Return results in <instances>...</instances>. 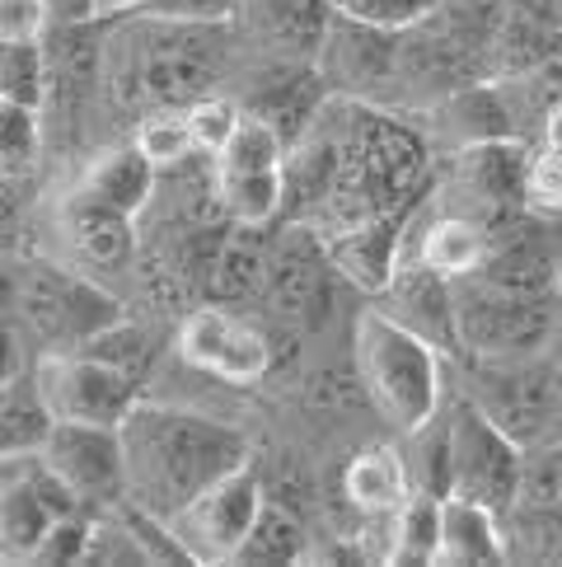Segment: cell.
<instances>
[{"mask_svg":"<svg viewBox=\"0 0 562 567\" xmlns=\"http://www.w3.org/2000/svg\"><path fill=\"white\" fill-rule=\"evenodd\" d=\"M123 445L127 502L159 520H174L202 488L253 460L249 441L226 422L150 399H136V409L123 417Z\"/></svg>","mask_w":562,"mask_h":567,"instance_id":"cell-1","label":"cell"},{"mask_svg":"<svg viewBox=\"0 0 562 567\" xmlns=\"http://www.w3.org/2000/svg\"><path fill=\"white\" fill-rule=\"evenodd\" d=\"M361 390L375 403V413L398 427L404 436L422 432L440 413L446 394V371H440V348L431 338L413 333L385 310H371L356 319L352 338Z\"/></svg>","mask_w":562,"mask_h":567,"instance_id":"cell-2","label":"cell"},{"mask_svg":"<svg viewBox=\"0 0 562 567\" xmlns=\"http://www.w3.org/2000/svg\"><path fill=\"white\" fill-rule=\"evenodd\" d=\"M469 399L525 451L562 441V361L553 352L478 361Z\"/></svg>","mask_w":562,"mask_h":567,"instance_id":"cell-3","label":"cell"},{"mask_svg":"<svg viewBox=\"0 0 562 567\" xmlns=\"http://www.w3.org/2000/svg\"><path fill=\"white\" fill-rule=\"evenodd\" d=\"M455 323L465 357L507 361V357L549 352L558 310L549 306V296H520L488 287L483 277H455Z\"/></svg>","mask_w":562,"mask_h":567,"instance_id":"cell-4","label":"cell"},{"mask_svg":"<svg viewBox=\"0 0 562 567\" xmlns=\"http://www.w3.org/2000/svg\"><path fill=\"white\" fill-rule=\"evenodd\" d=\"M216 193L226 202V216L244 230L268 226L277 216L287 197V146L281 127L263 113H244L235 141L216 155Z\"/></svg>","mask_w":562,"mask_h":567,"instance_id":"cell-5","label":"cell"},{"mask_svg":"<svg viewBox=\"0 0 562 567\" xmlns=\"http://www.w3.org/2000/svg\"><path fill=\"white\" fill-rule=\"evenodd\" d=\"M525 445H516L473 399H459L450 417V493L478 497L511 516L525 483Z\"/></svg>","mask_w":562,"mask_h":567,"instance_id":"cell-6","label":"cell"},{"mask_svg":"<svg viewBox=\"0 0 562 567\" xmlns=\"http://www.w3.org/2000/svg\"><path fill=\"white\" fill-rule=\"evenodd\" d=\"M263 483L249 470H235L226 478H216L211 488L197 493L184 512L169 520V530L178 539V549L188 554V563L220 567V563H239V549L249 544L258 516H263Z\"/></svg>","mask_w":562,"mask_h":567,"instance_id":"cell-7","label":"cell"},{"mask_svg":"<svg viewBox=\"0 0 562 567\" xmlns=\"http://www.w3.org/2000/svg\"><path fill=\"white\" fill-rule=\"evenodd\" d=\"M207 29H184V24H159V19L140 14V33L132 43V80L136 94L155 109H188L207 99L216 85V62L211 48L202 43Z\"/></svg>","mask_w":562,"mask_h":567,"instance_id":"cell-8","label":"cell"},{"mask_svg":"<svg viewBox=\"0 0 562 567\" xmlns=\"http://www.w3.org/2000/svg\"><path fill=\"white\" fill-rule=\"evenodd\" d=\"M29 371L38 380V390H43L48 409L56 413V422H108V427H123V417L140 399L132 375H123L117 367L80 348L43 352Z\"/></svg>","mask_w":562,"mask_h":567,"instance_id":"cell-9","label":"cell"},{"mask_svg":"<svg viewBox=\"0 0 562 567\" xmlns=\"http://www.w3.org/2000/svg\"><path fill=\"white\" fill-rule=\"evenodd\" d=\"M19 300H24V315L33 329L48 342H56L52 352L85 348L94 333H104L108 323L123 319V306L104 287H94V281L75 277L66 268H52V262H38L29 272Z\"/></svg>","mask_w":562,"mask_h":567,"instance_id":"cell-10","label":"cell"},{"mask_svg":"<svg viewBox=\"0 0 562 567\" xmlns=\"http://www.w3.org/2000/svg\"><path fill=\"white\" fill-rule=\"evenodd\" d=\"M178 357L226 384H253L272 371V338L230 306H202L178 323Z\"/></svg>","mask_w":562,"mask_h":567,"instance_id":"cell-11","label":"cell"},{"mask_svg":"<svg viewBox=\"0 0 562 567\" xmlns=\"http://www.w3.org/2000/svg\"><path fill=\"white\" fill-rule=\"evenodd\" d=\"M43 455L80 493V502H123L127 497L123 427H108V422H56Z\"/></svg>","mask_w":562,"mask_h":567,"instance_id":"cell-12","label":"cell"},{"mask_svg":"<svg viewBox=\"0 0 562 567\" xmlns=\"http://www.w3.org/2000/svg\"><path fill=\"white\" fill-rule=\"evenodd\" d=\"M333 254L310 230H281L268 249V306L291 323H314L333 296Z\"/></svg>","mask_w":562,"mask_h":567,"instance_id":"cell-13","label":"cell"},{"mask_svg":"<svg viewBox=\"0 0 562 567\" xmlns=\"http://www.w3.org/2000/svg\"><path fill=\"white\" fill-rule=\"evenodd\" d=\"M56 230L90 268H123L136 249V216L117 212L113 202L94 197L85 184L62 197L56 207Z\"/></svg>","mask_w":562,"mask_h":567,"instance_id":"cell-14","label":"cell"},{"mask_svg":"<svg viewBox=\"0 0 562 567\" xmlns=\"http://www.w3.org/2000/svg\"><path fill=\"white\" fill-rule=\"evenodd\" d=\"M398 38L404 33H385V29L356 24L347 14H333L324 52H319V71H324L329 85H337V90L371 94L375 85H385L398 71V52H394Z\"/></svg>","mask_w":562,"mask_h":567,"instance_id":"cell-15","label":"cell"},{"mask_svg":"<svg viewBox=\"0 0 562 567\" xmlns=\"http://www.w3.org/2000/svg\"><path fill=\"white\" fill-rule=\"evenodd\" d=\"M389 306L385 315H394L398 323H408L413 333L431 338L440 352L455 348L459 352V323H455V277L427 268L422 258H413V268L398 258V268L389 277Z\"/></svg>","mask_w":562,"mask_h":567,"instance_id":"cell-16","label":"cell"},{"mask_svg":"<svg viewBox=\"0 0 562 567\" xmlns=\"http://www.w3.org/2000/svg\"><path fill=\"white\" fill-rule=\"evenodd\" d=\"M507 516L492 512L488 502L465 497V493H446L440 497V549L436 567H497L511 558V535Z\"/></svg>","mask_w":562,"mask_h":567,"instance_id":"cell-17","label":"cell"},{"mask_svg":"<svg viewBox=\"0 0 562 567\" xmlns=\"http://www.w3.org/2000/svg\"><path fill=\"white\" fill-rule=\"evenodd\" d=\"M333 0H239V19L263 48L291 56V62H319L333 24Z\"/></svg>","mask_w":562,"mask_h":567,"instance_id":"cell-18","label":"cell"},{"mask_svg":"<svg viewBox=\"0 0 562 567\" xmlns=\"http://www.w3.org/2000/svg\"><path fill=\"white\" fill-rule=\"evenodd\" d=\"M440 127L465 151L492 146V141H520V117L511 109V94H501L497 85L455 90L450 104L440 109Z\"/></svg>","mask_w":562,"mask_h":567,"instance_id":"cell-19","label":"cell"},{"mask_svg":"<svg viewBox=\"0 0 562 567\" xmlns=\"http://www.w3.org/2000/svg\"><path fill=\"white\" fill-rule=\"evenodd\" d=\"M343 493H347V502L356 506V512H366V516L398 512V506L417 493L408 455H398L394 445H366V451L347 464Z\"/></svg>","mask_w":562,"mask_h":567,"instance_id":"cell-20","label":"cell"},{"mask_svg":"<svg viewBox=\"0 0 562 567\" xmlns=\"http://www.w3.org/2000/svg\"><path fill=\"white\" fill-rule=\"evenodd\" d=\"M155 165L146 155L136 151V141H127V146H108V151H98L90 159V169H85V184L94 197H104L113 202L117 212H127V216H140L150 207V197H155Z\"/></svg>","mask_w":562,"mask_h":567,"instance_id":"cell-21","label":"cell"},{"mask_svg":"<svg viewBox=\"0 0 562 567\" xmlns=\"http://www.w3.org/2000/svg\"><path fill=\"white\" fill-rule=\"evenodd\" d=\"M488 254H492L488 226H483V220H473V216H459V212L436 216L431 226L422 230V239H417V258L427 262V268L446 272V277L478 272L488 262Z\"/></svg>","mask_w":562,"mask_h":567,"instance_id":"cell-22","label":"cell"},{"mask_svg":"<svg viewBox=\"0 0 562 567\" xmlns=\"http://www.w3.org/2000/svg\"><path fill=\"white\" fill-rule=\"evenodd\" d=\"M56 427V413L48 409L43 390H38L33 371H10L6 380V399H0V455H24V451H43L48 436Z\"/></svg>","mask_w":562,"mask_h":567,"instance_id":"cell-23","label":"cell"},{"mask_svg":"<svg viewBox=\"0 0 562 567\" xmlns=\"http://www.w3.org/2000/svg\"><path fill=\"white\" fill-rule=\"evenodd\" d=\"M211 291H216V300H226V306L263 300L268 296V249L244 235L226 239L216 254V268H211Z\"/></svg>","mask_w":562,"mask_h":567,"instance_id":"cell-24","label":"cell"},{"mask_svg":"<svg viewBox=\"0 0 562 567\" xmlns=\"http://www.w3.org/2000/svg\"><path fill=\"white\" fill-rule=\"evenodd\" d=\"M440 549V497L436 493H413L394 512V567H431Z\"/></svg>","mask_w":562,"mask_h":567,"instance_id":"cell-25","label":"cell"},{"mask_svg":"<svg viewBox=\"0 0 562 567\" xmlns=\"http://www.w3.org/2000/svg\"><path fill=\"white\" fill-rule=\"evenodd\" d=\"M0 104L43 113L48 104V48L43 43H0Z\"/></svg>","mask_w":562,"mask_h":567,"instance_id":"cell-26","label":"cell"},{"mask_svg":"<svg viewBox=\"0 0 562 567\" xmlns=\"http://www.w3.org/2000/svg\"><path fill=\"white\" fill-rule=\"evenodd\" d=\"M132 141H136V151L146 155L159 174H165V169H178V165H184V159L197 151V141H192V127H188V113H184V109H155V113H146V117L136 123Z\"/></svg>","mask_w":562,"mask_h":567,"instance_id":"cell-27","label":"cell"},{"mask_svg":"<svg viewBox=\"0 0 562 567\" xmlns=\"http://www.w3.org/2000/svg\"><path fill=\"white\" fill-rule=\"evenodd\" d=\"M38 155H43V113L0 104V169H6L10 184L38 169Z\"/></svg>","mask_w":562,"mask_h":567,"instance_id":"cell-28","label":"cell"},{"mask_svg":"<svg viewBox=\"0 0 562 567\" xmlns=\"http://www.w3.org/2000/svg\"><path fill=\"white\" fill-rule=\"evenodd\" d=\"M305 558V530H300V520L287 512V506L268 502L263 516H258L249 544L239 549V563H300Z\"/></svg>","mask_w":562,"mask_h":567,"instance_id":"cell-29","label":"cell"},{"mask_svg":"<svg viewBox=\"0 0 562 567\" xmlns=\"http://www.w3.org/2000/svg\"><path fill=\"white\" fill-rule=\"evenodd\" d=\"M333 10L385 33H413L440 10V0H333Z\"/></svg>","mask_w":562,"mask_h":567,"instance_id":"cell-30","label":"cell"},{"mask_svg":"<svg viewBox=\"0 0 562 567\" xmlns=\"http://www.w3.org/2000/svg\"><path fill=\"white\" fill-rule=\"evenodd\" d=\"M150 348H155V342L146 338V329H136L132 319H117V323H108L104 333H94L80 352H90L98 361H108V367H117L123 375L140 380V371L150 367Z\"/></svg>","mask_w":562,"mask_h":567,"instance_id":"cell-31","label":"cell"},{"mask_svg":"<svg viewBox=\"0 0 562 567\" xmlns=\"http://www.w3.org/2000/svg\"><path fill=\"white\" fill-rule=\"evenodd\" d=\"M188 113V127H192V141H197V151L202 155H220L235 141L239 123H244V109L235 104V99L226 94H207V99H197V104L184 109Z\"/></svg>","mask_w":562,"mask_h":567,"instance_id":"cell-32","label":"cell"},{"mask_svg":"<svg viewBox=\"0 0 562 567\" xmlns=\"http://www.w3.org/2000/svg\"><path fill=\"white\" fill-rule=\"evenodd\" d=\"M146 19H159V24H184V29H216L230 24L239 14V0H150Z\"/></svg>","mask_w":562,"mask_h":567,"instance_id":"cell-33","label":"cell"},{"mask_svg":"<svg viewBox=\"0 0 562 567\" xmlns=\"http://www.w3.org/2000/svg\"><path fill=\"white\" fill-rule=\"evenodd\" d=\"M525 202L534 212H549V216H562V155L539 146L530 159H525Z\"/></svg>","mask_w":562,"mask_h":567,"instance_id":"cell-34","label":"cell"},{"mask_svg":"<svg viewBox=\"0 0 562 567\" xmlns=\"http://www.w3.org/2000/svg\"><path fill=\"white\" fill-rule=\"evenodd\" d=\"M52 10V0H0V43H43Z\"/></svg>","mask_w":562,"mask_h":567,"instance_id":"cell-35","label":"cell"},{"mask_svg":"<svg viewBox=\"0 0 562 567\" xmlns=\"http://www.w3.org/2000/svg\"><path fill=\"white\" fill-rule=\"evenodd\" d=\"M90 525H94V520H85V516H62V520H56V530L48 535L43 554H38L33 567H75V563H85Z\"/></svg>","mask_w":562,"mask_h":567,"instance_id":"cell-36","label":"cell"},{"mask_svg":"<svg viewBox=\"0 0 562 567\" xmlns=\"http://www.w3.org/2000/svg\"><path fill=\"white\" fill-rule=\"evenodd\" d=\"M150 0H85V19H123V14H140Z\"/></svg>","mask_w":562,"mask_h":567,"instance_id":"cell-37","label":"cell"},{"mask_svg":"<svg viewBox=\"0 0 562 567\" xmlns=\"http://www.w3.org/2000/svg\"><path fill=\"white\" fill-rule=\"evenodd\" d=\"M539 85H549L553 99H562V38L544 52V62H539Z\"/></svg>","mask_w":562,"mask_h":567,"instance_id":"cell-38","label":"cell"},{"mask_svg":"<svg viewBox=\"0 0 562 567\" xmlns=\"http://www.w3.org/2000/svg\"><path fill=\"white\" fill-rule=\"evenodd\" d=\"M539 141H544L549 151H558V155H562V99H549L544 123H539Z\"/></svg>","mask_w":562,"mask_h":567,"instance_id":"cell-39","label":"cell"},{"mask_svg":"<svg viewBox=\"0 0 562 567\" xmlns=\"http://www.w3.org/2000/svg\"><path fill=\"white\" fill-rule=\"evenodd\" d=\"M558 361H562V310H558V329H553V348H549Z\"/></svg>","mask_w":562,"mask_h":567,"instance_id":"cell-40","label":"cell"},{"mask_svg":"<svg viewBox=\"0 0 562 567\" xmlns=\"http://www.w3.org/2000/svg\"><path fill=\"white\" fill-rule=\"evenodd\" d=\"M553 291L562 296V262H558V281H553Z\"/></svg>","mask_w":562,"mask_h":567,"instance_id":"cell-41","label":"cell"},{"mask_svg":"<svg viewBox=\"0 0 562 567\" xmlns=\"http://www.w3.org/2000/svg\"><path fill=\"white\" fill-rule=\"evenodd\" d=\"M558 512H562V506H558Z\"/></svg>","mask_w":562,"mask_h":567,"instance_id":"cell-42","label":"cell"}]
</instances>
